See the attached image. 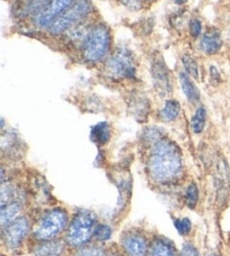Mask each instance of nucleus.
<instances>
[{
  "label": "nucleus",
  "mask_w": 230,
  "mask_h": 256,
  "mask_svg": "<svg viewBox=\"0 0 230 256\" xmlns=\"http://www.w3.org/2000/svg\"><path fill=\"white\" fill-rule=\"evenodd\" d=\"M15 188L12 184H2V207L12 202L14 196H15Z\"/></svg>",
  "instance_id": "23"
},
{
  "label": "nucleus",
  "mask_w": 230,
  "mask_h": 256,
  "mask_svg": "<svg viewBox=\"0 0 230 256\" xmlns=\"http://www.w3.org/2000/svg\"><path fill=\"white\" fill-rule=\"evenodd\" d=\"M180 82L184 94L191 104H196L200 100V91L198 90L194 82L191 80V76L186 72L180 73Z\"/></svg>",
  "instance_id": "16"
},
{
  "label": "nucleus",
  "mask_w": 230,
  "mask_h": 256,
  "mask_svg": "<svg viewBox=\"0 0 230 256\" xmlns=\"http://www.w3.org/2000/svg\"><path fill=\"white\" fill-rule=\"evenodd\" d=\"M112 45L110 30L104 24H96L88 30L82 46V56L88 63H98L107 56Z\"/></svg>",
  "instance_id": "2"
},
{
  "label": "nucleus",
  "mask_w": 230,
  "mask_h": 256,
  "mask_svg": "<svg viewBox=\"0 0 230 256\" xmlns=\"http://www.w3.org/2000/svg\"><path fill=\"white\" fill-rule=\"evenodd\" d=\"M64 245L60 240H45L44 243L36 246L35 256H61Z\"/></svg>",
  "instance_id": "15"
},
{
  "label": "nucleus",
  "mask_w": 230,
  "mask_h": 256,
  "mask_svg": "<svg viewBox=\"0 0 230 256\" xmlns=\"http://www.w3.org/2000/svg\"><path fill=\"white\" fill-rule=\"evenodd\" d=\"M181 256H199V252L198 250L190 244L184 245V248L181 252Z\"/></svg>",
  "instance_id": "30"
},
{
  "label": "nucleus",
  "mask_w": 230,
  "mask_h": 256,
  "mask_svg": "<svg viewBox=\"0 0 230 256\" xmlns=\"http://www.w3.org/2000/svg\"><path fill=\"white\" fill-rule=\"evenodd\" d=\"M216 186L219 194L228 192L230 188V170L226 160L220 158L217 163V173H216Z\"/></svg>",
  "instance_id": "13"
},
{
  "label": "nucleus",
  "mask_w": 230,
  "mask_h": 256,
  "mask_svg": "<svg viewBox=\"0 0 230 256\" xmlns=\"http://www.w3.org/2000/svg\"><path fill=\"white\" fill-rule=\"evenodd\" d=\"M130 110L137 120H145L150 112V102L144 94L135 92L130 99Z\"/></svg>",
  "instance_id": "12"
},
{
  "label": "nucleus",
  "mask_w": 230,
  "mask_h": 256,
  "mask_svg": "<svg viewBox=\"0 0 230 256\" xmlns=\"http://www.w3.org/2000/svg\"><path fill=\"white\" fill-rule=\"evenodd\" d=\"M74 0H52L43 10L33 17L34 24L40 28H48V26L56 18L71 6Z\"/></svg>",
  "instance_id": "7"
},
{
  "label": "nucleus",
  "mask_w": 230,
  "mask_h": 256,
  "mask_svg": "<svg viewBox=\"0 0 230 256\" xmlns=\"http://www.w3.org/2000/svg\"><path fill=\"white\" fill-rule=\"evenodd\" d=\"M181 112V104L176 100H168L164 107L160 110V116L164 120L173 122L176 120Z\"/></svg>",
  "instance_id": "18"
},
{
  "label": "nucleus",
  "mask_w": 230,
  "mask_h": 256,
  "mask_svg": "<svg viewBox=\"0 0 230 256\" xmlns=\"http://www.w3.org/2000/svg\"><path fill=\"white\" fill-rule=\"evenodd\" d=\"M30 230V222L26 218H18L9 224L4 232V243L9 248H17L22 245Z\"/></svg>",
  "instance_id": "8"
},
{
  "label": "nucleus",
  "mask_w": 230,
  "mask_h": 256,
  "mask_svg": "<svg viewBox=\"0 0 230 256\" xmlns=\"http://www.w3.org/2000/svg\"><path fill=\"white\" fill-rule=\"evenodd\" d=\"M176 228L180 235H188L191 232L192 224L188 218H181L176 220Z\"/></svg>",
  "instance_id": "25"
},
{
  "label": "nucleus",
  "mask_w": 230,
  "mask_h": 256,
  "mask_svg": "<svg viewBox=\"0 0 230 256\" xmlns=\"http://www.w3.org/2000/svg\"><path fill=\"white\" fill-rule=\"evenodd\" d=\"M206 120V112L204 107H199L196 110L194 115L192 117L191 127L194 134H200L204 130Z\"/></svg>",
  "instance_id": "20"
},
{
  "label": "nucleus",
  "mask_w": 230,
  "mask_h": 256,
  "mask_svg": "<svg viewBox=\"0 0 230 256\" xmlns=\"http://www.w3.org/2000/svg\"><path fill=\"white\" fill-rule=\"evenodd\" d=\"M96 227V216L94 214L86 210L79 212L68 230V243L74 248L84 245L94 234Z\"/></svg>",
  "instance_id": "4"
},
{
  "label": "nucleus",
  "mask_w": 230,
  "mask_h": 256,
  "mask_svg": "<svg viewBox=\"0 0 230 256\" xmlns=\"http://www.w3.org/2000/svg\"><path fill=\"white\" fill-rule=\"evenodd\" d=\"M120 2L132 10H138L142 8V0H120Z\"/></svg>",
  "instance_id": "29"
},
{
  "label": "nucleus",
  "mask_w": 230,
  "mask_h": 256,
  "mask_svg": "<svg viewBox=\"0 0 230 256\" xmlns=\"http://www.w3.org/2000/svg\"><path fill=\"white\" fill-rule=\"evenodd\" d=\"M210 256H218V255H216V254H212V255H210Z\"/></svg>",
  "instance_id": "32"
},
{
  "label": "nucleus",
  "mask_w": 230,
  "mask_h": 256,
  "mask_svg": "<svg viewBox=\"0 0 230 256\" xmlns=\"http://www.w3.org/2000/svg\"><path fill=\"white\" fill-rule=\"evenodd\" d=\"M182 63L184 68H186V74L194 78V79L199 78V66L191 56H184L182 58Z\"/></svg>",
  "instance_id": "21"
},
{
  "label": "nucleus",
  "mask_w": 230,
  "mask_h": 256,
  "mask_svg": "<svg viewBox=\"0 0 230 256\" xmlns=\"http://www.w3.org/2000/svg\"><path fill=\"white\" fill-rule=\"evenodd\" d=\"M183 166L178 146L168 140H160L153 145L147 163L152 179L158 184H168L180 174Z\"/></svg>",
  "instance_id": "1"
},
{
  "label": "nucleus",
  "mask_w": 230,
  "mask_h": 256,
  "mask_svg": "<svg viewBox=\"0 0 230 256\" xmlns=\"http://www.w3.org/2000/svg\"><path fill=\"white\" fill-rule=\"evenodd\" d=\"M94 235L98 240H108L112 235V230L108 225L101 224V225L96 227Z\"/></svg>",
  "instance_id": "24"
},
{
  "label": "nucleus",
  "mask_w": 230,
  "mask_h": 256,
  "mask_svg": "<svg viewBox=\"0 0 230 256\" xmlns=\"http://www.w3.org/2000/svg\"><path fill=\"white\" fill-rule=\"evenodd\" d=\"M109 256H118V255H109Z\"/></svg>",
  "instance_id": "33"
},
{
  "label": "nucleus",
  "mask_w": 230,
  "mask_h": 256,
  "mask_svg": "<svg viewBox=\"0 0 230 256\" xmlns=\"http://www.w3.org/2000/svg\"><path fill=\"white\" fill-rule=\"evenodd\" d=\"M144 140L154 145L163 138H162V135H160V132L158 130V128H148V130H145Z\"/></svg>",
  "instance_id": "26"
},
{
  "label": "nucleus",
  "mask_w": 230,
  "mask_h": 256,
  "mask_svg": "<svg viewBox=\"0 0 230 256\" xmlns=\"http://www.w3.org/2000/svg\"><path fill=\"white\" fill-rule=\"evenodd\" d=\"M106 72L114 80L134 79L136 76L134 54L125 48H118L106 64Z\"/></svg>",
  "instance_id": "5"
},
{
  "label": "nucleus",
  "mask_w": 230,
  "mask_h": 256,
  "mask_svg": "<svg viewBox=\"0 0 230 256\" xmlns=\"http://www.w3.org/2000/svg\"><path fill=\"white\" fill-rule=\"evenodd\" d=\"M152 79L154 86L160 96H168L172 91L171 76H170L168 68L162 58H155L152 63Z\"/></svg>",
  "instance_id": "9"
},
{
  "label": "nucleus",
  "mask_w": 230,
  "mask_h": 256,
  "mask_svg": "<svg viewBox=\"0 0 230 256\" xmlns=\"http://www.w3.org/2000/svg\"><path fill=\"white\" fill-rule=\"evenodd\" d=\"M66 212L61 209H53L40 219L34 230V236L40 240H50L58 235L66 226Z\"/></svg>",
  "instance_id": "6"
},
{
  "label": "nucleus",
  "mask_w": 230,
  "mask_h": 256,
  "mask_svg": "<svg viewBox=\"0 0 230 256\" xmlns=\"http://www.w3.org/2000/svg\"><path fill=\"white\" fill-rule=\"evenodd\" d=\"M22 204L17 201H12V202L2 207V212H0V220H2V226L9 225L12 222H14L17 217V214L20 212Z\"/></svg>",
  "instance_id": "17"
},
{
  "label": "nucleus",
  "mask_w": 230,
  "mask_h": 256,
  "mask_svg": "<svg viewBox=\"0 0 230 256\" xmlns=\"http://www.w3.org/2000/svg\"><path fill=\"white\" fill-rule=\"evenodd\" d=\"M198 199H199V189H198V186L194 184H192L186 189V202L190 208H194L198 202Z\"/></svg>",
  "instance_id": "22"
},
{
  "label": "nucleus",
  "mask_w": 230,
  "mask_h": 256,
  "mask_svg": "<svg viewBox=\"0 0 230 256\" xmlns=\"http://www.w3.org/2000/svg\"><path fill=\"white\" fill-rule=\"evenodd\" d=\"M92 10L89 0H74L66 12H62L52 24L48 26V33L52 35H62L86 20Z\"/></svg>",
  "instance_id": "3"
},
{
  "label": "nucleus",
  "mask_w": 230,
  "mask_h": 256,
  "mask_svg": "<svg viewBox=\"0 0 230 256\" xmlns=\"http://www.w3.org/2000/svg\"><path fill=\"white\" fill-rule=\"evenodd\" d=\"M76 256H104L102 248H96V246H88V248H81Z\"/></svg>",
  "instance_id": "27"
},
{
  "label": "nucleus",
  "mask_w": 230,
  "mask_h": 256,
  "mask_svg": "<svg viewBox=\"0 0 230 256\" xmlns=\"http://www.w3.org/2000/svg\"><path fill=\"white\" fill-rule=\"evenodd\" d=\"M147 256H176V253L168 242L158 240L152 244Z\"/></svg>",
  "instance_id": "19"
},
{
  "label": "nucleus",
  "mask_w": 230,
  "mask_h": 256,
  "mask_svg": "<svg viewBox=\"0 0 230 256\" xmlns=\"http://www.w3.org/2000/svg\"><path fill=\"white\" fill-rule=\"evenodd\" d=\"M202 30V24L199 20H191L190 24H188V32L192 38H198L200 36Z\"/></svg>",
  "instance_id": "28"
},
{
  "label": "nucleus",
  "mask_w": 230,
  "mask_h": 256,
  "mask_svg": "<svg viewBox=\"0 0 230 256\" xmlns=\"http://www.w3.org/2000/svg\"><path fill=\"white\" fill-rule=\"evenodd\" d=\"M112 137V127L108 122H102L96 124L91 128L90 132V138L94 143L98 145H104L107 144Z\"/></svg>",
  "instance_id": "14"
},
{
  "label": "nucleus",
  "mask_w": 230,
  "mask_h": 256,
  "mask_svg": "<svg viewBox=\"0 0 230 256\" xmlns=\"http://www.w3.org/2000/svg\"><path fill=\"white\" fill-rule=\"evenodd\" d=\"M122 248L128 256H145L147 252L145 237L136 232H127L124 236Z\"/></svg>",
  "instance_id": "10"
},
{
  "label": "nucleus",
  "mask_w": 230,
  "mask_h": 256,
  "mask_svg": "<svg viewBox=\"0 0 230 256\" xmlns=\"http://www.w3.org/2000/svg\"><path fill=\"white\" fill-rule=\"evenodd\" d=\"M222 46V40L220 32L216 28H210L202 35L200 40V50L206 56L217 54Z\"/></svg>",
  "instance_id": "11"
},
{
  "label": "nucleus",
  "mask_w": 230,
  "mask_h": 256,
  "mask_svg": "<svg viewBox=\"0 0 230 256\" xmlns=\"http://www.w3.org/2000/svg\"><path fill=\"white\" fill-rule=\"evenodd\" d=\"M172 2H173L174 4H178V6H181V4H186V2H188V0H172Z\"/></svg>",
  "instance_id": "31"
}]
</instances>
